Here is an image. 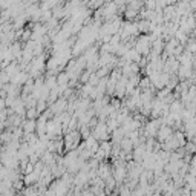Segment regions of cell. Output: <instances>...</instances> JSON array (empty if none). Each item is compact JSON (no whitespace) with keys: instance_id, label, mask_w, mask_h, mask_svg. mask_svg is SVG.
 <instances>
[{"instance_id":"6da1fadb","label":"cell","mask_w":196,"mask_h":196,"mask_svg":"<svg viewBox=\"0 0 196 196\" xmlns=\"http://www.w3.org/2000/svg\"><path fill=\"white\" fill-rule=\"evenodd\" d=\"M37 127V123H35L34 120H31V121H28V123H25L23 124V129H25V133L28 135V133H32V130Z\"/></svg>"},{"instance_id":"7a4b0ae2","label":"cell","mask_w":196,"mask_h":196,"mask_svg":"<svg viewBox=\"0 0 196 196\" xmlns=\"http://www.w3.org/2000/svg\"><path fill=\"white\" fill-rule=\"evenodd\" d=\"M64 107H66V101H64V100H58V101L52 106V110H54V112H60Z\"/></svg>"},{"instance_id":"3957f363","label":"cell","mask_w":196,"mask_h":196,"mask_svg":"<svg viewBox=\"0 0 196 196\" xmlns=\"http://www.w3.org/2000/svg\"><path fill=\"white\" fill-rule=\"evenodd\" d=\"M146 6L149 11L156 9V0H146Z\"/></svg>"},{"instance_id":"277c9868","label":"cell","mask_w":196,"mask_h":196,"mask_svg":"<svg viewBox=\"0 0 196 196\" xmlns=\"http://www.w3.org/2000/svg\"><path fill=\"white\" fill-rule=\"evenodd\" d=\"M38 115V110L37 109H28V112H26V116L28 118H31V120H32V118H35V116H37Z\"/></svg>"},{"instance_id":"5b68a950","label":"cell","mask_w":196,"mask_h":196,"mask_svg":"<svg viewBox=\"0 0 196 196\" xmlns=\"http://www.w3.org/2000/svg\"><path fill=\"white\" fill-rule=\"evenodd\" d=\"M153 196H159V195H153Z\"/></svg>"}]
</instances>
